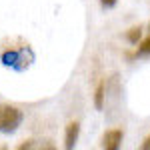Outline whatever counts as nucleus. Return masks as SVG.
<instances>
[{"instance_id": "f03ea898", "label": "nucleus", "mask_w": 150, "mask_h": 150, "mask_svg": "<svg viewBox=\"0 0 150 150\" xmlns=\"http://www.w3.org/2000/svg\"><path fill=\"white\" fill-rule=\"evenodd\" d=\"M122 140H124V132L120 128H112V130H106L102 136V148L106 150H118L122 146Z\"/></svg>"}, {"instance_id": "423d86ee", "label": "nucleus", "mask_w": 150, "mask_h": 150, "mask_svg": "<svg viewBox=\"0 0 150 150\" xmlns=\"http://www.w3.org/2000/svg\"><path fill=\"white\" fill-rule=\"evenodd\" d=\"M136 56H150V34L146 38H142L138 42V46H136Z\"/></svg>"}, {"instance_id": "f257e3e1", "label": "nucleus", "mask_w": 150, "mask_h": 150, "mask_svg": "<svg viewBox=\"0 0 150 150\" xmlns=\"http://www.w3.org/2000/svg\"><path fill=\"white\" fill-rule=\"evenodd\" d=\"M24 114L20 108L10 104H0V134H12L22 124Z\"/></svg>"}, {"instance_id": "0eeeda50", "label": "nucleus", "mask_w": 150, "mask_h": 150, "mask_svg": "<svg viewBox=\"0 0 150 150\" xmlns=\"http://www.w3.org/2000/svg\"><path fill=\"white\" fill-rule=\"evenodd\" d=\"M126 40L130 44H138L140 40H142V28L140 26H134V28H130L126 32Z\"/></svg>"}, {"instance_id": "9d476101", "label": "nucleus", "mask_w": 150, "mask_h": 150, "mask_svg": "<svg viewBox=\"0 0 150 150\" xmlns=\"http://www.w3.org/2000/svg\"><path fill=\"white\" fill-rule=\"evenodd\" d=\"M148 30H150V24H148Z\"/></svg>"}, {"instance_id": "39448f33", "label": "nucleus", "mask_w": 150, "mask_h": 150, "mask_svg": "<svg viewBox=\"0 0 150 150\" xmlns=\"http://www.w3.org/2000/svg\"><path fill=\"white\" fill-rule=\"evenodd\" d=\"M104 98H106V80H100L94 90V108L96 110L104 108Z\"/></svg>"}, {"instance_id": "7ed1b4c3", "label": "nucleus", "mask_w": 150, "mask_h": 150, "mask_svg": "<svg viewBox=\"0 0 150 150\" xmlns=\"http://www.w3.org/2000/svg\"><path fill=\"white\" fill-rule=\"evenodd\" d=\"M78 136H80V124L78 122H70L66 130H64V148L72 150L78 142Z\"/></svg>"}, {"instance_id": "6e6552de", "label": "nucleus", "mask_w": 150, "mask_h": 150, "mask_svg": "<svg viewBox=\"0 0 150 150\" xmlns=\"http://www.w3.org/2000/svg\"><path fill=\"white\" fill-rule=\"evenodd\" d=\"M116 2H118V0H100V4H102L104 8H114Z\"/></svg>"}, {"instance_id": "1a4fd4ad", "label": "nucleus", "mask_w": 150, "mask_h": 150, "mask_svg": "<svg viewBox=\"0 0 150 150\" xmlns=\"http://www.w3.org/2000/svg\"><path fill=\"white\" fill-rule=\"evenodd\" d=\"M142 150H150V134L146 136V140L142 142Z\"/></svg>"}, {"instance_id": "20e7f679", "label": "nucleus", "mask_w": 150, "mask_h": 150, "mask_svg": "<svg viewBox=\"0 0 150 150\" xmlns=\"http://www.w3.org/2000/svg\"><path fill=\"white\" fill-rule=\"evenodd\" d=\"M18 148L20 150H52V148H56V146L50 140H26Z\"/></svg>"}]
</instances>
